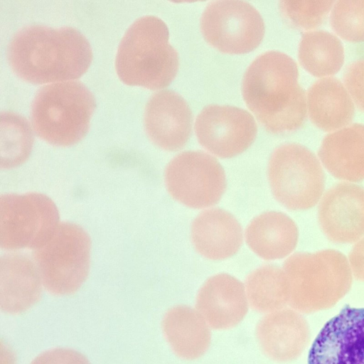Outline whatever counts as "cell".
<instances>
[{
	"instance_id": "1",
	"label": "cell",
	"mask_w": 364,
	"mask_h": 364,
	"mask_svg": "<svg viewBox=\"0 0 364 364\" xmlns=\"http://www.w3.org/2000/svg\"><path fill=\"white\" fill-rule=\"evenodd\" d=\"M6 55L17 76L36 85L77 79L86 73L92 60L87 38L67 26H26L11 38Z\"/></svg>"
},
{
	"instance_id": "2",
	"label": "cell",
	"mask_w": 364,
	"mask_h": 364,
	"mask_svg": "<svg viewBox=\"0 0 364 364\" xmlns=\"http://www.w3.org/2000/svg\"><path fill=\"white\" fill-rule=\"evenodd\" d=\"M298 77L295 61L275 50L260 55L247 69L242 84L243 99L267 131L284 134L303 124L307 102Z\"/></svg>"
},
{
	"instance_id": "3",
	"label": "cell",
	"mask_w": 364,
	"mask_h": 364,
	"mask_svg": "<svg viewBox=\"0 0 364 364\" xmlns=\"http://www.w3.org/2000/svg\"><path fill=\"white\" fill-rule=\"evenodd\" d=\"M166 23L154 16L138 18L123 36L116 55L119 79L128 85L156 90L167 87L178 68Z\"/></svg>"
},
{
	"instance_id": "4",
	"label": "cell",
	"mask_w": 364,
	"mask_h": 364,
	"mask_svg": "<svg viewBox=\"0 0 364 364\" xmlns=\"http://www.w3.org/2000/svg\"><path fill=\"white\" fill-rule=\"evenodd\" d=\"M96 107L95 97L80 81L51 83L40 88L31 105L36 135L58 146H69L87 134Z\"/></svg>"
},
{
	"instance_id": "5",
	"label": "cell",
	"mask_w": 364,
	"mask_h": 364,
	"mask_svg": "<svg viewBox=\"0 0 364 364\" xmlns=\"http://www.w3.org/2000/svg\"><path fill=\"white\" fill-rule=\"evenodd\" d=\"M90 247V236L82 227L60 223L50 239L32 253L45 288L55 295L77 291L89 273Z\"/></svg>"
},
{
	"instance_id": "6",
	"label": "cell",
	"mask_w": 364,
	"mask_h": 364,
	"mask_svg": "<svg viewBox=\"0 0 364 364\" xmlns=\"http://www.w3.org/2000/svg\"><path fill=\"white\" fill-rule=\"evenodd\" d=\"M268 177L274 198L289 210L310 209L324 193L326 176L320 160L299 144H284L273 151Z\"/></svg>"
},
{
	"instance_id": "7",
	"label": "cell",
	"mask_w": 364,
	"mask_h": 364,
	"mask_svg": "<svg viewBox=\"0 0 364 364\" xmlns=\"http://www.w3.org/2000/svg\"><path fill=\"white\" fill-rule=\"evenodd\" d=\"M59 224L55 204L43 194H5L0 197L1 249L41 247L50 239Z\"/></svg>"
},
{
	"instance_id": "8",
	"label": "cell",
	"mask_w": 364,
	"mask_h": 364,
	"mask_svg": "<svg viewBox=\"0 0 364 364\" xmlns=\"http://www.w3.org/2000/svg\"><path fill=\"white\" fill-rule=\"evenodd\" d=\"M289 297L296 306L316 294H338L350 286L352 273L346 257L327 249L316 252H296L283 264Z\"/></svg>"
},
{
	"instance_id": "9",
	"label": "cell",
	"mask_w": 364,
	"mask_h": 364,
	"mask_svg": "<svg viewBox=\"0 0 364 364\" xmlns=\"http://www.w3.org/2000/svg\"><path fill=\"white\" fill-rule=\"evenodd\" d=\"M200 29L205 40L218 50L240 54L260 44L264 23L259 11L246 1H215L205 7Z\"/></svg>"
},
{
	"instance_id": "10",
	"label": "cell",
	"mask_w": 364,
	"mask_h": 364,
	"mask_svg": "<svg viewBox=\"0 0 364 364\" xmlns=\"http://www.w3.org/2000/svg\"><path fill=\"white\" fill-rule=\"evenodd\" d=\"M165 183L170 195L193 208L216 204L226 188L225 171L212 156L188 151L176 156L165 170Z\"/></svg>"
},
{
	"instance_id": "11",
	"label": "cell",
	"mask_w": 364,
	"mask_h": 364,
	"mask_svg": "<svg viewBox=\"0 0 364 364\" xmlns=\"http://www.w3.org/2000/svg\"><path fill=\"white\" fill-rule=\"evenodd\" d=\"M195 131L208 151L220 158H231L250 146L257 127L253 117L243 109L210 105L198 115Z\"/></svg>"
},
{
	"instance_id": "12",
	"label": "cell",
	"mask_w": 364,
	"mask_h": 364,
	"mask_svg": "<svg viewBox=\"0 0 364 364\" xmlns=\"http://www.w3.org/2000/svg\"><path fill=\"white\" fill-rule=\"evenodd\" d=\"M308 364H364V308L347 306L329 320L311 346Z\"/></svg>"
},
{
	"instance_id": "13",
	"label": "cell",
	"mask_w": 364,
	"mask_h": 364,
	"mask_svg": "<svg viewBox=\"0 0 364 364\" xmlns=\"http://www.w3.org/2000/svg\"><path fill=\"white\" fill-rule=\"evenodd\" d=\"M318 220L334 243H355L364 237V187L349 182L331 186L319 201Z\"/></svg>"
},
{
	"instance_id": "14",
	"label": "cell",
	"mask_w": 364,
	"mask_h": 364,
	"mask_svg": "<svg viewBox=\"0 0 364 364\" xmlns=\"http://www.w3.org/2000/svg\"><path fill=\"white\" fill-rule=\"evenodd\" d=\"M144 128L150 140L167 151H177L188 142L193 114L186 100L171 90H161L149 100L144 111Z\"/></svg>"
},
{
	"instance_id": "15",
	"label": "cell",
	"mask_w": 364,
	"mask_h": 364,
	"mask_svg": "<svg viewBox=\"0 0 364 364\" xmlns=\"http://www.w3.org/2000/svg\"><path fill=\"white\" fill-rule=\"evenodd\" d=\"M196 307L210 327L220 330L232 328L247 313L245 287L230 274L213 276L200 289Z\"/></svg>"
},
{
	"instance_id": "16",
	"label": "cell",
	"mask_w": 364,
	"mask_h": 364,
	"mask_svg": "<svg viewBox=\"0 0 364 364\" xmlns=\"http://www.w3.org/2000/svg\"><path fill=\"white\" fill-rule=\"evenodd\" d=\"M42 280L29 256L9 252L0 259V307L9 314L24 312L41 298Z\"/></svg>"
},
{
	"instance_id": "17",
	"label": "cell",
	"mask_w": 364,
	"mask_h": 364,
	"mask_svg": "<svg viewBox=\"0 0 364 364\" xmlns=\"http://www.w3.org/2000/svg\"><path fill=\"white\" fill-rule=\"evenodd\" d=\"M318 158L335 178L349 183L364 180V124H353L323 139Z\"/></svg>"
},
{
	"instance_id": "18",
	"label": "cell",
	"mask_w": 364,
	"mask_h": 364,
	"mask_svg": "<svg viewBox=\"0 0 364 364\" xmlns=\"http://www.w3.org/2000/svg\"><path fill=\"white\" fill-rule=\"evenodd\" d=\"M196 251L205 258L224 259L234 255L242 242V228L228 211L212 208L200 213L191 226Z\"/></svg>"
},
{
	"instance_id": "19",
	"label": "cell",
	"mask_w": 364,
	"mask_h": 364,
	"mask_svg": "<svg viewBox=\"0 0 364 364\" xmlns=\"http://www.w3.org/2000/svg\"><path fill=\"white\" fill-rule=\"evenodd\" d=\"M306 102L311 122L323 131L338 130L353 119V101L343 84L335 77L316 81L308 90Z\"/></svg>"
},
{
	"instance_id": "20",
	"label": "cell",
	"mask_w": 364,
	"mask_h": 364,
	"mask_svg": "<svg viewBox=\"0 0 364 364\" xmlns=\"http://www.w3.org/2000/svg\"><path fill=\"white\" fill-rule=\"evenodd\" d=\"M299 231L294 220L281 212L270 211L255 218L245 231L249 247L264 259H282L296 247Z\"/></svg>"
},
{
	"instance_id": "21",
	"label": "cell",
	"mask_w": 364,
	"mask_h": 364,
	"mask_svg": "<svg viewBox=\"0 0 364 364\" xmlns=\"http://www.w3.org/2000/svg\"><path fill=\"white\" fill-rule=\"evenodd\" d=\"M162 329L172 350L181 358H198L210 346L208 324L197 310L188 306L170 309L164 316Z\"/></svg>"
},
{
	"instance_id": "22",
	"label": "cell",
	"mask_w": 364,
	"mask_h": 364,
	"mask_svg": "<svg viewBox=\"0 0 364 364\" xmlns=\"http://www.w3.org/2000/svg\"><path fill=\"white\" fill-rule=\"evenodd\" d=\"M299 60L311 75L329 77L343 64V47L338 38L328 31H307L302 35L299 43Z\"/></svg>"
},
{
	"instance_id": "23",
	"label": "cell",
	"mask_w": 364,
	"mask_h": 364,
	"mask_svg": "<svg viewBox=\"0 0 364 364\" xmlns=\"http://www.w3.org/2000/svg\"><path fill=\"white\" fill-rule=\"evenodd\" d=\"M245 291L255 311L272 313L278 310L289 297L288 282L283 269L265 265L255 269L246 279Z\"/></svg>"
},
{
	"instance_id": "24",
	"label": "cell",
	"mask_w": 364,
	"mask_h": 364,
	"mask_svg": "<svg viewBox=\"0 0 364 364\" xmlns=\"http://www.w3.org/2000/svg\"><path fill=\"white\" fill-rule=\"evenodd\" d=\"M294 320L290 312L274 311L263 317L256 327L259 345L269 358L284 361L295 350Z\"/></svg>"
},
{
	"instance_id": "25",
	"label": "cell",
	"mask_w": 364,
	"mask_h": 364,
	"mask_svg": "<svg viewBox=\"0 0 364 364\" xmlns=\"http://www.w3.org/2000/svg\"><path fill=\"white\" fill-rule=\"evenodd\" d=\"M33 144L32 129L26 119L10 112L1 113V168H12L24 163Z\"/></svg>"
},
{
	"instance_id": "26",
	"label": "cell",
	"mask_w": 364,
	"mask_h": 364,
	"mask_svg": "<svg viewBox=\"0 0 364 364\" xmlns=\"http://www.w3.org/2000/svg\"><path fill=\"white\" fill-rule=\"evenodd\" d=\"M330 23L342 38L350 42L364 41V1H336Z\"/></svg>"
},
{
	"instance_id": "27",
	"label": "cell",
	"mask_w": 364,
	"mask_h": 364,
	"mask_svg": "<svg viewBox=\"0 0 364 364\" xmlns=\"http://www.w3.org/2000/svg\"><path fill=\"white\" fill-rule=\"evenodd\" d=\"M333 1H291L279 2L283 17L294 27L303 30H311L323 23Z\"/></svg>"
},
{
	"instance_id": "28",
	"label": "cell",
	"mask_w": 364,
	"mask_h": 364,
	"mask_svg": "<svg viewBox=\"0 0 364 364\" xmlns=\"http://www.w3.org/2000/svg\"><path fill=\"white\" fill-rule=\"evenodd\" d=\"M343 82L353 103L364 112V58L347 67L343 75Z\"/></svg>"
},
{
	"instance_id": "29",
	"label": "cell",
	"mask_w": 364,
	"mask_h": 364,
	"mask_svg": "<svg viewBox=\"0 0 364 364\" xmlns=\"http://www.w3.org/2000/svg\"><path fill=\"white\" fill-rule=\"evenodd\" d=\"M31 364H90L80 353L68 348H55L46 351Z\"/></svg>"
},
{
	"instance_id": "30",
	"label": "cell",
	"mask_w": 364,
	"mask_h": 364,
	"mask_svg": "<svg viewBox=\"0 0 364 364\" xmlns=\"http://www.w3.org/2000/svg\"><path fill=\"white\" fill-rule=\"evenodd\" d=\"M348 261L352 275L364 281V237L357 241L351 249Z\"/></svg>"
}]
</instances>
